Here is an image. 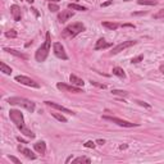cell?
I'll list each match as a JSON object with an SVG mask.
<instances>
[{
	"instance_id": "cell-5",
	"label": "cell",
	"mask_w": 164,
	"mask_h": 164,
	"mask_svg": "<svg viewBox=\"0 0 164 164\" xmlns=\"http://www.w3.org/2000/svg\"><path fill=\"white\" fill-rule=\"evenodd\" d=\"M103 119L109 120V122H113V123H117L120 127H137V123H131V122H127V120L123 119H119L117 117H109V115H103Z\"/></svg>"
},
{
	"instance_id": "cell-24",
	"label": "cell",
	"mask_w": 164,
	"mask_h": 164,
	"mask_svg": "<svg viewBox=\"0 0 164 164\" xmlns=\"http://www.w3.org/2000/svg\"><path fill=\"white\" fill-rule=\"evenodd\" d=\"M112 94L117 95V96H123V98L128 96V92H127V91H123V90H112Z\"/></svg>"
},
{
	"instance_id": "cell-22",
	"label": "cell",
	"mask_w": 164,
	"mask_h": 164,
	"mask_svg": "<svg viewBox=\"0 0 164 164\" xmlns=\"http://www.w3.org/2000/svg\"><path fill=\"white\" fill-rule=\"evenodd\" d=\"M103 26L109 30H117L119 27L118 23H114V22H103Z\"/></svg>"
},
{
	"instance_id": "cell-20",
	"label": "cell",
	"mask_w": 164,
	"mask_h": 164,
	"mask_svg": "<svg viewBox=\"0 0 164 164\" xmlns=\"http://www.w3.org/2000/svg\"><path fill=\"white\" fill-rule=\"evenodd\" d=\"M113 75L118 76V77H120V78H124V77H126L124 71H123L122 68H119V67H114V68H113Z\"/></svg>"
},
{
	"instance_id": "cell-8",
	"label": "cell",
	"mask_w": 164,
	"mask_h": 164,
	"mask_svg": "<svg viewBox=\"0 0 164 164\" xmlns=\"http://www.w3.org/2000/svg\"><path fill=\"white\" fill-rule=\"evenodd\" d=\"M16 81L22 83V85H26V86H28V87H35V89H39L40 87V85L37 82H35L33 80H31V78H28L26 76H17L16 77Z\"/></svg>"
},
{
	"instance_id": "cell-12",
	"label": "cell",
	"mask_w": 164,
	"mask_h": 164,
	"mask_svg": "<svg viewBox=\"0 0 164 164\" xmlns=\"http://www.w3.org/2000/svg\"><path fill=\"white\" fill-rule=\"evenodd\" d=\"M10 13H12V16H13V18H14V21L16 22H18V21H21V18H22V13H21V8L18 7V5H12L10 7Z\"/></svg>"
},
{
	"instance_id": "cell-32",
	"label": "cell",
	"mask_w": 164,
	"mask_h": 164,
	"mask_svg": "<svg viewBox=\"0 0 164 164\" xmlns=\"http://www.w3.org/2000/svg\"><path fill=\"white\" fill-rule=\"evenodd\" d=\"M85 148H90V149H94L95 148V142L94 141H87L85 144Z\"/></svg>"
},
{
	"instance_id": "cell-23",
	"label": "cell",
	"mask_w": 164,
	"mask_h": 164,
	"mask_svg": "<svg viewBox=\"0 0 164 164\" xmlns=\"http://www.w3.org/2000/svg\"><path fill=\"white\" fill-rule=\"evenodd\" d=\"M0 69H2V72L4 75H10L12 73V68L5 63H0Z\"/></svg>"
},
{
	"instance_id": "cell-14",
	"label": "cell",
	"mask_w": 164,
	"mask_h": 164,
	"mask_svg": "<svg viewBox=\"0 0 164 164\" xmlns=\"http://www.w3.org/2000/svg\"><path fill=\"white\" fill-rule=\"evenodd\" d=\"M4 50H5V51H8L9 54H12V55L21 58V59H25V60H27V59H28V57L26 55V54H23V53L18 51V50H16V49H9V47H4Z\"/></svg>"
},
{
	"instance_id": "cell-25",
	"label": "cell",
	"mask_w": 164,
	"mask_h": 164,
	"mask_svg": "<svg viewBox=\"0 0 164 164\" xmlns=\"http://www.w3.org/2000/svg\"><path fill=\"white\" fill-rule=\"evenodd\" d=\"M91 160L89 159V158H86V156H78V158H76V159L73 160V163H90Z\"/></svg>"
},
{
	"instance_id": "cell-29",
	"label": "cell",
	"mask_w": 164,
	"mask_h": 164,
	"mask_svg": "<svg viewBox=\"0 0 164 164\" xmlns=\"http://www.w3.org/2000/svg\"><path fill=\"white\" fill-rule=\"evenodd\" d=\"M49 9H50L51 12H58V10H59V7H58L55 3H49Z\"/></svg>"
},
{
	"instance_id": "cell-19",
	"label": "cell",
	"mask_w": 164,
	"mask_h": 164,
	"mask_svg": "<svg viewBox=\"0 0 164 164\" xmlns=\"http://www.w3.org/2000/svg\"><path fill=\"white\" fill-rule=\"evenodd\" d=\"M68 8L72 9V10H80V12L87 10L86 7H82V5H78V4H76V3H71V4H68Z\"/></svg>"
},
{
	"instance_id": "cell-13",
	"label": "cell",
	"mask_w": 164,
	"mask_h": 164,
	"mask_svg": "<svg viewBox=\"0 0 164 164\" xmlns=\"http://www.w3.org/2000/svg\"><path fill=\"white\" fill-rule=\"evenodd\" d=\"M112 44L110 42H106L104 39H99L96 41V45H95V50H101V49H106V47H110Z\"/></svg>"
},
{
	"instance_id": "cell-4",
	"label": "cell",
	"mask_w": 164,
	"mask_h": 164,
	"mask_svg": "<svg viewBox=\"0 0 164 164\" xmlns=\"http://www.w3.org/2000/svg\"><path fill=\"white\" fill-rule=\"evenodd\" d=\"M9 117H10V120H12V122H13L17 127H18V126H21V124H25L23 114H22L19 110H16V109H10Z\"/></svg>"
},
{
	"instance_id": "cell-37",
	"label": "cell",
	"mask_w": 164,
	"mask_h": 164,
	"mask_svg": "<svg viewBox=\"0 0 164 164\" xmlns=\"http://www.w3.org/2000/svg\"><path fill=\"white\" fill-rule=\"evenodd\" d=\"M17 140H18V141H19V142H22V144H27V142L25 141V140L21 138V137H17Z\"/></svg>"
},
{
	"instance_id": "cell-33",
	"label": "cell",
	"mask_w": 164,
	"mask_h": 164,
	"mask_svg": "<svg viewBox=\"0 0 164 164\" xmlns=\"http://www.w3.org/2000/svg\"><path fill=\"white\" fill-rule=\"evenodd\" d=\"M9 159L13 162V163H16V164H21V160H19V159H17L16 156H9Z\"/></svg>"
},
{
	"instance_id": "cell-18",
	"label": "cell",
	"mask_w": 164,
	"mask_h": 164,
	"mask_svg": "<svg viewBox=\"0 0 164 164\" xmlns=\"http://www.w3.org/2000/svg\"><path fill=\"white\" fill-rule=\"evenodd\" d=\"M18 150H19L22 154H25V156L30 158V159H36V155H35L30 149H27V148H22V146H18Z\"/></svg>"
},
{
	"instance_id": "cell-16",
	"label": "cell",
	"mask_w": 164,
	"mask_h": 164,
	"mask_svg": "<svg viewBox=\"0 0 164 164\" xmlns=\"http://www.w3.org/2000/svg\"><path fill=\"white\" fill-rule=\"evenodd\" d=\"M33 148H35V150L37 151V153L45 154V151H46V144H45L44 141H39V142H36V144L33 145Z\"/></svg>"
},
{
	"instance_id": "cell-7",
	"label": "cell",
	"mask_w": 164,
	"mask_h": 164,
	"mask_svg": "<svg viewBox=\"0 0 164 164\" xmlns=\"http://www.w3.org/2000/svg\"><path fill=\"white\" fill-rule=\"evenodd\" d=\"M53 49H54V54H55V57H57V58L63 59V60H67V59H68V55H67L65 51H64V46L60 44V42H54Z\"/></svg>"
},
{
	"instance_id": "cell-35",
	"label": "cell",
	"mask_w": 164,
	"mask_h": 164,
	"mask_svg": "<svg viewBox=\"0 0 164 164\" xmlns=\"http://www.w3.org/2000/svg\"><path fill=\"white\" fill-rule=\"evenodd\" d=\"M110 4H113V0H108V2L103 3V4H101V7H108V5H110Z\"/></svg>"
},
{
	"instance_id": "cell-1",
	"label": "cell",
	"mask_w": 164,
	"mask_h": 164,
	"mask_svg": "<svg viewBox=\"0 0 164 164\" xmlns=\"http://www.w3.org/2000/svg\"><path fill=\"white\" fill-rule=\"evenodd\" d=\"M86 27L82 22H76V23H72V25L67 26L63 31H62V37L63 39H67V40H71L76 37L77 35H80L81 32H83Z\"/></svg>"
},
{
	"instance_id": "cell-30",
	"label": "cell",
	"mask_w": 164,
	"mask_h": 164,
	"mask_svg": "<svg viewBox=\"0 0 164 164\" xmlns=\"http://www.w3.org/2000/svg\"><path fill=\"white\" fill-rule=\"evenodd\" d=\"M91 85H94V86H98V87H100V89H106V85L99 83V82H96V81H91Z\"/></svg>"
},
{
	"instance_id": "cell-43",
	"label": "cell",
	"mask_w": 164,
	"mask_h": 164,
	"mask_svg": "<svg viewBox=\"0 0 164 164\" xmlns=\"http://www.w3.org/2000/svg\"><path fill=\"white\" fill-rule=\"evenodd\" d=\"M75 2H77V0H75Z\"/></svg>"
},
{
	"instance_id": "cell-11",
	"label": "cell",
	"mask_w": 164,
	"mask_h": 164,
	"mask_svg": "<svg viewBox=\"0 0 164 164\" xmlns=\"http://www.w3.org/2000/svg\"><path fill=\"white\" fill-rule=\"evenodd\" d=\"M45 104H46L47 106H51V108L57 109V110L63 112V113H68V114H72V115L75 114V112L69 110L68 108H65V106H63V105H59V104H57V103H53V101H45Z\"/></svg>"
},
{
	"instance_id": "cell-3",
	"label": "cell",
	"mask_w": 164,
	"mask_h": 164,
	"mask_svg": "<svg viewBox=\"0 0 164 164\" xmlns=\"http://www.w3.org/2000/svg\"><path fill=\"white\" fill-rule=\"evenodd\" d=\"M8 103L10 105H18V106H22L25 108L26 110H28L30 113H32L35 110V103L28 100V99H25V98H19V96H14V98H9L8 99Z\"/></svg>"
},
{
	"instance_id": "cell-36",
	"label": "cell",
	"mask_w": 164,
	"mask_h": 164,
	"mask_svg": "<svg viewBox=\"0 0 164 164\" xmlns=\"http://www.w3.org/2000/svg\"><path fill=\"white\" fill-rule=\"evenodd\" d=\"M96 144H99V145H104V144H105V141H104V140H98V141H96Z\"/></svg>"
},
{
	"instance_id": "cell-41",
	"label": "cell",
	"mask_w": 164,
	"mask_h": 164,
	"mask_svg": "<svg viewBox=\"0 0 164 164\" xmlns=\"http://www.w3.org/2000/svg\"><path fill=\"white\" fill-rule=\"evenodd\" d=\"M119 149H120V150H123V149H127V145H120V146H119Z\"/></svg>"
},
{
	"instance_id": "cell-17",
	"label": "cell",
	"mask_w": 164,
	"mask_h": 164,
	"mask_svg": "<svg viewBox=\"0 0 164 164\" xmlns=\"http://www.w3.org/2000/svg\"><path fill=\"white\" fill-rule=\"evenodd\" d=\"M69 82L72 83V85H75V86H77V87H80V86H83V81L81 80V78H78L76 75H71L69 76Z\"/></svg>"
},
{
	"instance_id": "cell-27",
	"label": "cell",
	"mask_w": 164,
	"mask_h": 164,
	"mask_svg": "<svg viewBox=\"0 0 164 164\" xmlns=\"http://www.w3.org/2000/svg\"><path fill=\"white\" fill-rule=\"evenodd\" d=\"M153 18H154V19H162V21H164V9H160L156 14L153 16Z\"/></svg>"
},
{
	"instance_id": "cell-2",
	"label": "cell",
	"mask_w": 164,
	"mask_h": 164,
	"mask_svg": "<svg viewBox=\"0 0 164 164\" xmlns=\"http://www.w3.org/2000/svg\"><path fill=\"white\" fill-rule=\"evenodd\" d=\"M50 44H51V41H50V33L49 32H46V39H45V42L42 44L37 51H36L35 54V58L37 62H45L47 55H49V51H50Z\"/></svg>"
},
{
	"instance_id": "cell-21",
	"label": "cell",
	"mask_w": 164,
	"mask_h": 164,
	"mask_svg": "<svg viewBox=\"0 0 164 164\" xmlns=\"http://www.w3.org/2000/svg\"><path fill=\"white\" fill-rule=\"evenodd\" d=\"M159 0H137V4L140 5H156Z\"/></svg>"
},
{
	"instance_id": "cell-10",
	"label": "cell",
	"mask_w": 164,
	"mask_h": 164,
	"mask_svg": "<svg viewBox=\"0 0 164 164\" xmlns=\"http://www.w3.org/2000/svg\"><path fill=\"white\" fill-rule=\"evenodd\" d=\"M75 16V13L72 10H62L60 13L58 14V21L60 22V23H64V22H67L68 19H71L72 17Z\"/></svg>"
},
{
	"instance_id": "cell-40",
	"label": "cell",
	"mask_w": 164,
	"mask_h": 164,
	"mask_svg": "<svg viewBox=\"0 0 164 164\" xmlns=\"http://www.w3.org/2000/svg\"><path fill=\"white\" fill-rule=\"evenodd\" d=\"M47 2H49V3H59L60 0H47Z\"/></svg>"
},
{
	"instance_id": "cell-28",
	"label": "cell",
	"mask_w": 164,
	"mask_h": 164,
	"mask_svg": "<svg viewBox=\"0 0 164 164\" xmlns=\"http://www.w3.org/2000/svg\"><path fill=\"white\" fill-rule=\"evenodd\" d=\"M5 36H7V37H12V39H14L16 36H17V32L14 31V30H10V31L5 32Z\"/></svg>"
},
{
	"instance_id": "cell-42",
	"label": "cell",
	"mask_w": 164,
	"mask_h": 164,
	"mask_svg": "<svg viewBox=\"0 0 164 164\" xmlns=\"http://www.w3.org/2000/svg\"><path fill=\"white\" fill-rule=\"evenodd\" d=\"M26 2H28V3H30V4H32V3H33V2H35V0H26Z\"/></svg>"
},
{
	"instance_id": "cell-15",
	"label": "cell",
	"mask_w": 164,
	"mask_h": 164,
	"mask_svg": "<svg viewBox=\"0 0 164 164\" xmlns=\"http://www.w3.org/2000/svg\"><path fill=\"white\" fill-rule=\"evenodd\" d=\"M18 130L21 131V133H23L25 136H27V137H31V138H33L35 137V133L31 131V130H28L27 127L25 126V124H21V126H18Z\"/></svg>"
},
{
	"instance_id": "cell-6",
	"label": "cell",
	"mask_w": 164,
	"mask_h": 164,
	"mask_svg": "<svg viewBox=\"0 0 164 164\" xmlns=\"http://www.w3.org/2000/svg\"><path fill=\"white\" fill-rule=\"evenodd\" d=\"M137 41L135 40H130V41H123V42H120V44H118L117 46H114L112 51H110V55H115V54H118L119 51H123L124 49H127V47H131L136 44Z\"/></svg>"
},
{
	"instance_id": "cell-31",
	"label": "cell",
	"mask_w": 164,
	"mask_h": 164,
	"mask_svg": "<svg viewBox=\"0 0 164 164\" xmlns=\"http://www.w3.org/2000/svg\"><path fill=\"white\" fill-rule=\"evenodd\" d=\"M142 59H144V55H138V57H136V58H132L131 63H138V62H141Z\"/></svg>"
},
{
	"instance_id": "cell-26",
	"label": "cell",
	"mask_w": 164,
	"mask_h": 164,
	"mask_svg": "<svg viewBox=\"0 0 164 164\" xmlns=\"http://www.w3.org/2000/svg\"><path fill=\"white\" fill-rule=\"evenodd\" d=\"M51 115H53V117L54 118H57L58 120H59V122H67V118L64 117V115H62V114H58V113H51Z\"/></svg>"
},
{
	"instance_id": "cell-34",
	"label": "cell",
	"mask_w": 164,
	"mask_h": 164,
	"mask_svg": "<svg viewBox=\"0 0 164 164\" xmlns=\"http://www.w3.org/2000/svg\"><path fill=\"white\" fill-rule=\"evenodd\" d=\"M136 103H137V104H140V105L145 106V108H150V105H149V104H146V103H144V101H141V100H137Z\"/></svg>"
},
{
	"instance_id": "cell-9",
	"label": "cell",
	"mask_w": 164,
	"mask_h": 164,
	"mask_svg": "<svg viewBox=\"0 0 164 164\" xmlns=\"http://www.w3.org/2000/svg\"><path fill=\"white\" fill-rule=\"evenodd\" d=\"M57 87L62 91H67V92H75V94H78V92H82V90L80 87L75 86V85H65V83H58Z\"/></svg>"
},
{
	"instance_id": "cell-39",
	"label": "cell",
	"mask_w": 164,
	"mask_h": 164,
	"mask_svg": "<svg viewBox=\"0 0 164 164\" xmlns=\"http://www.w3.org/2000/svg\"><path fill=\"white\" fill-rule=\"evenodd\" d=\"M159 69H160V72H162V73L164 75V64H162V65H160V68H159Z\"/></svg>"
},
{
	"instance_id": "cell-38",
	"label": "cell",
	"mask_w": 164,
	"mask_h": 164,
	"mask_svg": "<svg viewBox=\"0 0 164 164\" xmlns=\"http://www.w3.org/2000/svg\"><path fill=\"white\" fill-rule=\"evenodd\" d=\"M31 10H32V12H33V13H35V14H36V16H37V17H39V12H37V9H35V8H32V9H31Z\"/></svg>"
}]
</instances>
